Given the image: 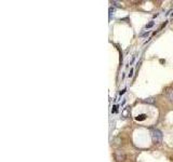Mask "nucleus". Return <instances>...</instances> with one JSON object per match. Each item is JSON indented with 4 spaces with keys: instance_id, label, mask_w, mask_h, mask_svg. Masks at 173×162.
<instances>
[{
    "instance_id": "obj_1",
    "label": "nucleus",
    "mask_w": 173,
    "mask_h": 162,
    "mask_svg": "<svg viewBox=\"0 0 173 162\" xmlns=\"http://www.w3.org/2000/svg\"><path fill=\"white\" fill-rule=\"evenodd\" d=\"M151 140L155 144H159V143L162 142V133L161 131H159L158 129H153L151 131Z\"/></svg>"
},
{
    "instance_id": "obj_2",
    "label": "nucleus",
    "mask_w": 173,
    "mask_h": 162,
    "mask_svg": "<svg viewBox=\"0 0 173 162\" xmlns=\"http://www.w3.org/2000/svg\"><path fill=\"white\" fill-rule=\"evenodd\" d=\"M114 157H115V159H116L117 162H123L124 160H126V154H124V152L120 149H118V150L115 151Z\"/></svg>"
},
{
    "instance_id": "obj_3",
    "label": "nucleus",
    "mask_w": 173,
    "mask_h": 162,
    "mask_svg": "<svg viewBox=\"0 0 173 162\" xmlns=\"http://www.w3.org/2000/svg\"><path fill=\"white\" fill-rule=\"evenodd\" d=\"M166 94H167L168 98L173 102V87L168 88V89L166 90Z\"/></svg>"
},
{
    "instance_id": "obj_4",
    "label": "nucleus",
    "mask_w": 173,
    "mask_h": 162,
    "mask_svg": "<svg viewBox=\"0 0 173 162\" xmlns=\"http://www.w3.org/2000/svg\"><path fill=\"white\" fill-rule=\"evenodd\" d=\"M146 119V115L145 113H142V115H137V117H135V120L138 122H141V121H143V120H145Z\"/></svg>"
},
{
    "instance_id": "obj_5",
    "label": "nucleus",
    "mask_w": 173,
    "mask_h": 162,
    "mask_svg": "<svg viewBox=\"0 0 173 162\" xmlns=\"http://www.w3.org/2000/svg\"><path fill=\"white\" fill-rule=\"evenodd\" d=\"M144 103H146V104H155V98H154V97H148V98L144 99Z\"/></svg>"
},
{
    "instance_id": "obj_6",
    "label": "nucleus",
    "mask_w": 173,
    "mask_h": 162,
    "mask_svg": "<svg viewBox=\"0 0 173 162\" xmlns=\"http://www.w3.org/2000/svg\"><path fill=\"white\" fill-rule=\"evenodd\" d=\"M128 112H129V108L127 107L126 109L122 112V116H123V117H127V116H128Z\"/></svg>"
}]
</instances>
